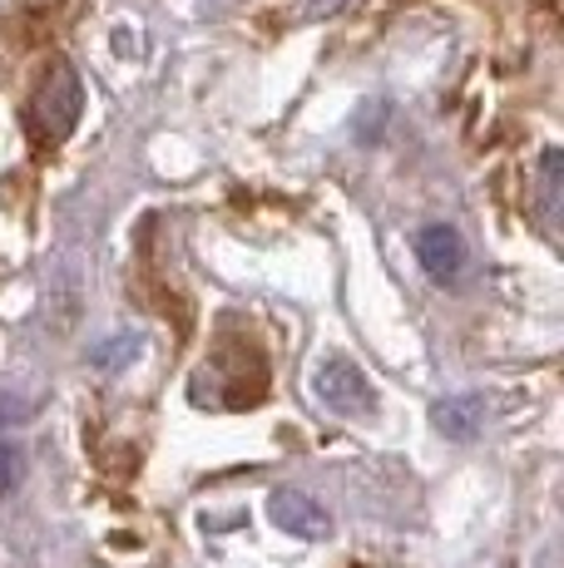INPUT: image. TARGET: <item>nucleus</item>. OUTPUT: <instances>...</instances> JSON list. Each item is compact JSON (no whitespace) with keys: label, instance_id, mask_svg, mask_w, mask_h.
Masks as SVG:
<instances>
[{"label":"nucleus","instance_id":"obj_1","mask_svg":"<svg viewBox=\"0 0 564 568\" xmlns=\"http://www.w3.org/2000/svg\"><path fill=\"white\" fill-rule=\"evenodd\" d=\"M268 515H273V524L278 529H288L292 539H328L332 534L328 509H322L312 495H302V489H273Z\"/></svg>","mask_w":564,"mask_h":568},{"label":"nucleus","instance_id":"obj_2","mask_svg":"<svg viewBox=\"0 0 564 568\" xmlns=\"http://www.w3.org/2000/svg\"><path fill=\"white\" fill-rule=\"evenodd\" d=\"M416 257L436 282H455L465 267V243L451 223H431L416 233Z\"/></svg>","mask_w":564,"mask_h":568},{"label":"nucleus","instance_id":"obj_3","mask_svg":"<svg viewBox=\"0 0 564 568\" xmlns=\"http://www.w3.org/2000/svg\"><path fill=\"white\" fill-rule=\"evenodd\" d=\"M318 396L328 400L332 410H366V406H372V390H366L362 371H356L352 362H342V356L322 362V371H318Z\"/></svg>","mask_w":564,"mask_h":568},{"label":"nucleus","instance_id":"obj_4","mask_svg":"<svg viewBox=\"0 0 564 568\" xmlns=\"http://www.w3.org/2000/svg\"><path fill=\"white\" fill-rule=\"evenodd\" d=\"M56 109V119H50V139H64L74 129V119H80V80H74L70 64H56L46 80V94H40V114H50Z\"/></svg>","mask_w":564,"mask_h":568},{"label":"nucleus","instance_id":"obj_5","mask_svg":"<svg viewBox=\"0 0 564 568\" xmlns=\"http://www.w3.org/2000/svg\"><path fill=\"white\" fill-rule=\"evenodd\" d=\"M475 415H481V400H441L436 406V425L455 440H471L475 435Z\"/></svg>","mask_w":564,"mask_h":568},{"label":"nucleus","instance_id":"obj_6","mask_svg":"<svg viewBox=\"0 0 564 568\" xmlns=\"http://www.w3.org/2000/svg\"><path fill=\"white\" fill-rule=\"evenodd\" d=\"M16 475H20V455L10 450V445H0V495L16 485Z\"/></svg>","mask_w":564,"mask_h":568}]
</instances>
